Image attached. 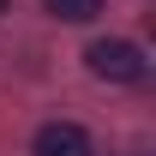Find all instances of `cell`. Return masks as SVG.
I'll list each match as a JSON object with an SVG mask.
<instances>
[{"label":"cell","instance_id":"obj_1","mask_svg":"<svg viewBox=\"0 0 156 156\" xmlns=\"http://www.w3.org/2000/svg\"><path fill=\"white\" fill-rule=\"evenodd\" d=\"M84 66H90L102 84H138V78H144V48L126 42V36H102V42L84 48Z\"/></svg>","mask_w":156,"mask_h":156},{"label":"cell","instance_id":"obj_2","mask_svg":"<svg viewBox=\"0 0 156 156\" xmlns=\"http://www.w3.org/2000/svg\"><path fill=\"white\" fill-rule=\"evenodd\" d=\"M30 150H36V156H90V132L72 126V120H48Z\"/></svg>","mask_w":156,"mask_h":156},{"label":"cell","instance_id":"obj_3","mask_svg":"<svg viewBox=\"0 0 156 156\" xmlns=\"http://www.w3.org/2000/svg\"><path fill=\"white\" fill-rule=\"evenodd\" d=\"M42 6H48L54 18H66V24H90L102 12V0H42Z\"/></svg>","mask_w":156,"mask_h":156},{"label":"cell","instance_id":"obj_4","mask_svg":"<svg viewBox=\"0 0 156 156\" xmlns=\"http://www.w3.org/2000/svg\"><path fill=\"white\" fill-rule=\"evenodd\" d=\"M0 12H6V0H0Z\"/></svg>","mask_w":156,"mask_h":156}]
</instances>
